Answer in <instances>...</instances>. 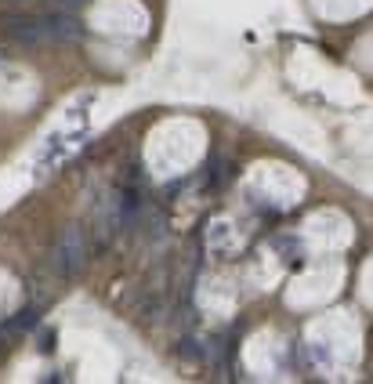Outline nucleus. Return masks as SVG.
<instances>
[{"instance_id":"20e7f679","label":"nucleus","mask_w":373,"mask_h":384,"mask_svg":"<svg viewBox=\"0 0 373 384\" xmlns=\"http://www.w3.org/2000/svg\"><path fill=\"white\" fill-rule=\"evenodd\" d=\"M51 4H55L58 11H76V8H84L87 0H51Z\"/></svg>"},{"instance_id":"f257e3e1","label":"nucleus","mask_w":373,"mask_h":384,"mask_svg":"<svg viewBox=\"0 0 373 384\" xmlns=\"http://www.w3.org/2000/svg\"><path fill=\"white\" fill-rule=\"evenodd\" d=\"M84 261H87V232L80 225H69L66 232L58 236L55 250H51V268H55L62 279H73V276H80Z\"/></svg>"},{"instance_id":"f03ea898","label":"nucleus","mask_w":373,"mask_h":384,"mask_svg":"<svg viewBox=\"0 0 373 384\" xmlns=\"http://www.w3.org/2000/svg\"><path fill=\"white\" fill-rule=\"evenodd\" d=\"M4 29L11 40H19L25 47H36V44H51L47 36V19L44 15H19V19H8Z\"/></svg>"},{"instance_id":"7ed1b4c3","label":"nucleus","mask_w":373,"mask_h":384,"mask_svg":"<svg viewBox=\"0 0 373 384\" xmlns=\"http://www.w3.org/2000/svg\"><path fill=\"white\" fill-rule=\"evenodd\" d=\"M47 19V36H51V44H66V40H76L80 36V22L73 19V11H51Z\"/></svg>"}]
</instances>
